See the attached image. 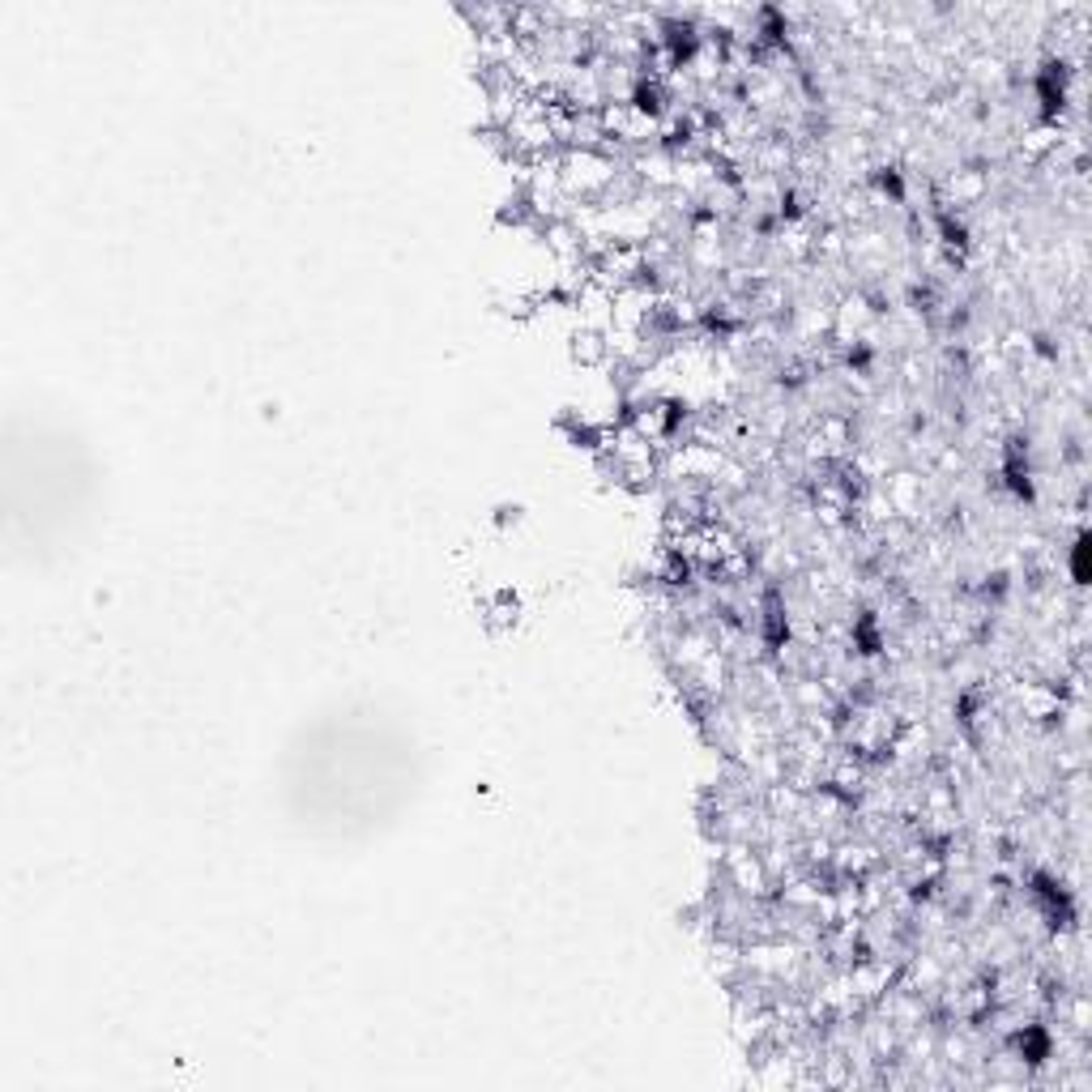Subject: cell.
Returning a JSON list of instances; mask_svg holds the SVG:
<instances>
[{
  "instance_id": "obj_1",
  "label": "cell",
  "mask_w": 1092,
  "mask_h": 1092,
  "mask_svg": "<svg viewBox=\"0 0 1092 1092\" xmlns=\"http://www.w3.org/2000/svg\"><path fill=\"white\" fill-rule=\"evenodd\" d=\"M568 359L585 372H598V367L610 363V350H606V329H593V325H576L568 333Z\"/></svg>"
},
{
  "instance_id": "obj_2",
  "label": "cell",
  "mask_w": 1092,
  "mask_h": 1092,
  "mask_svg": "<svg viewBox=\"0 0 1092 1092\" xmlns=\"http://www.w3.org/2000/svg\"><path fill=\"white\" fill-rule=\"evenodd\" d=\"M883 500L892 504V512H909L922 504V478L918 474H892L888 487H883Z\"/></svg>"
},
{
  "instance_id": "obj_3",
  "label": "cell",
  "mask_w": 1092,
  "mask_h": 1092,
  "mask_svg": "<svg viewBox=\"0 0 1092 1092\" xmlns=\"http://www.w3.org/2000/svg\"><path fill=\"white\" fill-rule=\"evenodd\" d=\"M947 188H952L956 205H973L986 192V175L982 171H956L952 180H947Z\"/></svg>"
}]
</instances>
